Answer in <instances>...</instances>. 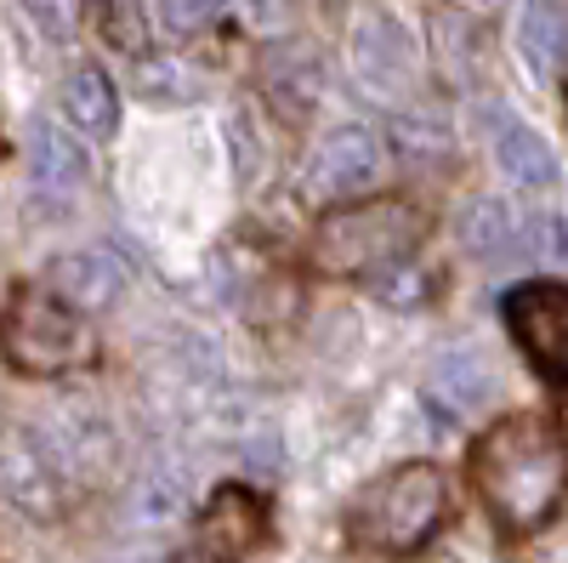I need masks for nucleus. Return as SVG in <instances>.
<instances>
[{"label": "nucleus", "mask_w": 568, "mask_h": 563, "mask_svg": "<svg viewBox=\"0 0 568 563\" xmlns=\"http://www.w3.org/2000/svg\"><path fill=\"white\" fill-rule=\"evenodd\" d=\"M517 46H524V63L551 80L568 63V7L562 0H529L524 23H517Z\"/></svg>", "instance_id": "nucleus-14"}, {"label": "nucleus", "mask_w": 568, "mask_h": 563, "mask_svg": "<svg viewBox=\"0 0 568 563\" xmlns=\"http://www.w3.org/2000/svg\"><path fill=\"white\" fill-rule=\"evenodd\" d=\"M45 279H52V296H63L80 313L109 308L120 296V285H125L120 262L103 257V251H69V257H58L52 268H45Z\"/></svg>", "instance_id": "nucleus-7"}, {"label": "nucleus", "mask_w": 568, "mask_h": 563, "mask_svg": "<svg viewBox=\"0 0 568 563\" xmlns=\"http://www.w3.org/2000/svg\"><path fill=\"white\" fill-rule=\"evenodd\" d=\"M420 233L426 222L404 200H353L313 228L307 262L324 279H375V273H393L420 245Z\"/></svg>", "instance_id": "nucleus-2"}, {"label": "nucleus", "mask_w": 568, "mask_h": 563, "mask_svg": "<svg viewBox=\"0 0 568 563\" xmlns=\"http://www.w3.org/2000/svg\"><path fill=\"white\" fill-rule=\"evenodd\" d=\"M562 415H568V410H562Z\"/></svg>", "instance_id": "nucleus-19"}, {"label": "nucleus", "mask_w": 568, "mask_h": 563, "mask_svg": "<svg viewBox=\"0 0 568 563\" xmlns=\"http://www.w3.org/2000/svg\"><path fill=\"white\" fill-rule=\"evenodd\" d=\"M426 393H433V404H444L449 415H471V410H484L495 399V370L466 348L438 353L433 375H426Z\"/></svg>", "instance_id": "nucleus-9"}, {"label": "nucleus", "mask_w": 568, "mask_h": 563, "mask_svg": "<svg viewBox=\"0 0 568 563\" xmlns=\"http://www.w3.org/2000/svg\"><path fill=\"white\" fill-rule=\"evenodd\" d=\"M449 512V484L433 461L393 466L375 484H364L347 506V535L369 552H415L433 541V530Z\"/></svg>", "instance_id": "nucleus-3"}, {"label": "nucleus", "mask_w": 568, "mask_h": 563, "mask_svg": "<svg viewBox=\"0 0 568 563\" xmlns=\"http://www.w3.org/2000/svg\"><path fill=\"white\" fill-rule=\"evenodd\" d=\"M358 74L375 86V91H398L415 80V46L398 23H364L358 29Z\"/></svg>", "instance_id": "nucleus-13"}, {"label": "nucleus", "mask_w": 568, "mask_h": 563, "mask_svg": "<svg viewBox=\"0 0 568 563\" xmlns=\"http://www.w3.org/2000/svg\"><path fill=\"white\" fill-rule=\"evenodd\" d=\"M506 324L540 375L568 382V285H551V279L517 285L506 296Z\"/></svg>", "instance_id": "nucleus-6"}, {"label": "nucleus", "mask_w": 568, "mask_h": 563, "mask_svg": "<svg viewBox=\"0 0 568 563\" xmlns=\"http://www.w3.org/2000/svg\"><path fill=\"white\" fill-rule=\"evenodd\" d=\"M58 109L69 120V131L91 137V143H103V137H114L120 125V98H114V80L103 69L80 63L63 86H58Z\"/></svg>", "instance_id": "nucleus-8"}, {"label": "nucleus", "mask_w": 568, "mask_h": 563, "mask_svg": "<svg viewBox=\"0 0 568 563\" xmlns=\"http://www.w3.org/2000/svg\"><path fill=\"white\" fill-rule=\"evenodd\" d=\"M171 563H240V557L222 552V546H211V541H194V546H182Z\"/></svg>", "instance_id": "nucleus-18"}, {"label": "nucleus", "mask_w": 568, "mask_h": 563, "mask_svg": "<svg viewBox=\"0 0 568 563\" xmlns=\"http://www.w3.org/2000/svg\"><path fill=\"white\" fill-rule=\"evenodd\" d=\"M495 160L500 171L517 182V188H529V194H540V188H557V160L546 149V137L529 131L524 120H495Z\"/></svg>", "instance_id": "nucleus-11"}, {"label": "nucleus", "mask_w": 568, "mask_h": 563, "mask_svg": "<svg viewBox=\"0 0 568 563\" xmlns=\"http://www.w3.org/2000/svg\"><path fill=\"white\" fill-rule=\"evenodd\" d=\"M23 7L52 40H69L80 29V0H23Z\"/></svg>", "instance_id": "nucleus-17"}, {"label": "nucleus", "mask_w": 568, "mask_h": 563, "mask_svg": "<svg viewBox=\"0 0 568 563\" xmlns=\"http://www.w3.org/2000/svg\"><path fill=\"white\" fill-rule=\"evenodd\" d=\"M471 484L489 501L500 530L529 535L562 506L568 490V450L540 415H506L471 450Z\"/></svg>", "instance_id": "nucleus-1"}, {"label": "nucleus", "mask_w": 568, "mask_h": 563, "mask_svg": "<svg viewBox=\"0 0 568 563\" xmlns=\"http://www.w3.org/2000/svg\"><path fill=\"white\" fill-rule=\"evenodd\" d=\"M262 535H267V512H262V501H256L251 490H240V484L216 490V501L205 506L200 541H211V546H222V552H233V557H245L251 546H262Z\"/></svg>", "instance_id": "nucleus-10"}, {"label": "nucleus", "mask_w": 568, "mask_h": 563, "mask_svg": "<svg viewBox=\"0 0 568 563\" xmlns=\"http://www.w3.org/2000/svg\"><path fill=\"white\" fill-rule=\"evenodd\" d=\"M29 177L45 194H69V188L85 182V149H80V131H58V125H34L29 131Z\"/></svg>", "instance_id": "nucleus-12"}, {"label": "nucleus", "mask_w": 568, "mask_h": 563, "mask_svg": "<svg viewBox=\"0 0 568 563\" xmlns=\"http://www.w3.org/2000/svg\"><path fill=\"white\" fill-rule=\"evenodd\" d=\"M222 12H227V0H160V29L176 34V40H194V34H205Z\"/></svg>", "instance_id": "nucleus-16"}, {"label": "nucleus", "mask_w": 568, "mask_h": 563, "mask_svg": "<svg viewBox=\"0 0 568 563\" xmlns=\"http://www.w3.org/2000/svg\"><path fill=\"white\" fill-rule=\"evenodd\" d=\"M387 171H393L387 137L364 120H342V125H329L313 143V154L302 160V200H313V205L369 200L375 188L387 182Z\"/></svg>", "instance_id": "nucleus-5"}, {"label": "nucleus", "mask_w": 568, "mask_h": 563, "mask_svg": "<svg viewBox=\"0 0 568 563\" xmlns=\"http://www.w3.org/2000/svg\"><path fill=\"white\" fill-rule=\"evenodd\" d=\"M460 233H466V251L484 257V262H500V257L524 251V217H517L506 200H478L466 211Z\"/></svg>", "instance_id": "nucleus-15"}, {"label": "nucleus", "mask_w": 568, "mask_h": 563, "mask_svg": "<svg viewBox=\"0 0 568 563\" xmlns=\"http://www.w3.org/2000/svg\"><path fill=\"white\" fill-rule=\"evenodd\" d=\"M0 348L23 375H63L80 370L98 353V336L80 308H69L52 291H23L7 313V331H0Z\"/></svg>", "instance_id": "nucleus-4"}]
</instances>
